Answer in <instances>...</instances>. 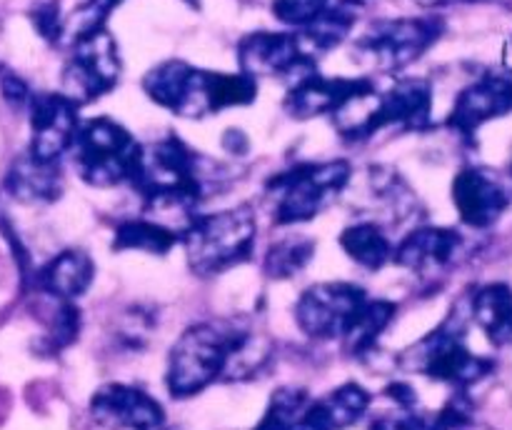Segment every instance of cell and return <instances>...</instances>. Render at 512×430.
Here are the masks:
<instances>
[{
	"mask_svg": "<svg viewBox=\"0 0 512 430\" xmlns=\"http://www.w3.org/2000/svg\"><path fill=\"white\" fill-rule=\"evenodd\" d=\"M248 330L230 323L190 325L170 350L168 390L173 398H190L228 375Z\"/></svg>",
	"mask_w": 512,
	"mask_h": 430,
	"instance_id": "6da1fadb",
	"label": "cell"
},
{
	"mask_svg": "<svg viewBox=\"0 0 512 430\" xmlns=\"http://www.w3.org/2000/svg\"><path fill=\"white\" fill-rule=\"evenodd\" d=\"M258 223L250 208L198 215L183 233L190 268L198 275H215L240 265L253 255Z\"/></svg>",
	"mask_w": 512,
	"mask_h": 430,
	"instance_id": "7a4b0ae2",
	"label": "cell"
},
{
	"mask_svg": "<svg viewBox=\"0 0 512 430\" xmlns=\"http://www.w3.org/2000/svg\"><path fill=\"white\" fill-rule=\"evenodd\" d=\"M465 318L453 310L448 320L438 325L430 335L408 348L400 358L403 368L418 370L428 378L455 388H470L478 380L488 378L495 368V360L475 355L465 343Z\"/></svg>",
	"mask_w": 512,
	"mask_h": 430,
	"instance_id": "3957f363",
	"label": "cell"
},
{
	"mask_svg": "<svg viewBox=\"0 0 512 430\" xmlns=\"http://www.w3.org/2000/svg\"><path fill=\"white\" fill-rule=\"evenodd\" d=\"M140 148L133 135L110 118H95L78 128L70 153L73 165L85 183L95 188H113L130 183L140 160Z\"/></svg>",
	"mask_w": 512,
	"mask_h": 430,
	"instance_id": "277c9868",
	"label": "cell"
},
{
	"mask_svg": "<svg viewBox=\"0 0 512 430\" xmlns=\"http://www.w3.org/2000/svg\"><path fill=\"white\" fill-rule=\"evenodd\" d=\"M350 165L345 160H328V163H300L288 173L275 175L268 183L270 193H275V215L278 225H295L313 220L323 213L348 185Z\"/></svg>",
	"mask_w": 512,
	"mask_h": 430,
	"instance_id": "5b68a950",
	"label": "cell"
},
{
	"mask_svg": "<svg viewBox=\"0 0 512 430\" xmlns=\"http://www.w3.org/2000/svg\"><path fill=\"white\" fill-rule=\"evenodd\" d=\"M443 33L440 18H398L375 23L355 43L378 70H403L420 58Z\"/></svg>",
	"mask_w": 512,
	"mask_h": 430,
	"instance_id": "8992f818",
	"label": "cell"
},
{
	"mask_svg": "<svg viewBox=\"0 0 512 430\" xmlns=\"http://www.w3.org/2000/svg\"><path fill=\"white\" fill-rule=\"evenodd\" d=\"M118 78V43L108 30L95 28L73 40V55L63 70L65 95H70L78 105L90 103V100L110 93Z\"/></svg>",
	"mask_w": 512,
	"mask_h": 430,
	"instance_id": "52a82bcc",
	"label": "cell"
},
{
	"mask_svg": "<svg viewBox=\"0 0 512 430\" xmlns=\"http://www.w3.org/2000/svg\"><path fill=\"white\" fill-rule=\"evenodd\" d=\"M368 300V293L353 283H320L300 295L295 318L310 338H345Z\"/></svg>",
	"mask_w": 512,
	"mask_h": 430,
	"instance_id": "ba28073f",
	"label": "cell"
},
{
	"mask_svg": "<svg viewBox=\"0 0 512 430\" xmlns=\"http://www.w3.org/2000/svg\"><path fill=\"white\" fill-rule=\"evenodd\" d=\"M240 70L253 78L258 75H278L290 83L305 78L315 70V58L308 55L298 33H260L245 35L238 43Z\"/></svg>",
	"mask_w": 512,
	"mask_h": 430,
	"instance_id": "9c48e42d",
	"label": "cell"
},
{
	"mask_svg": "<svg viewBox=\"0 0 512 430\" xmlns=\"http://www.w3.org/2000/svg\"><path fill=\"white\" fill-rule=\"evenodd\" d=\"M30 153L43 163H58L78 135V108L65 93H38L30 98Z\"/></svg>",
	"mask_w": 512,
	"mask_h": 430,
	"instance_id": "30bf717a",
	"label": "cell"
},
{
	"mask_svg": "<svg viewBox=\"0 0 512 430\" xmlns=\"http://www.w3.org/2000/svg\"><path fill=\"white\" fill-rule=\"evenodd\" d=\"M512 113V70H490L458 95L448 125L473 138L480 125Z\"/></svg>",
	"mask_w": 512,
	"mask_h": 430,
	"instance_id": "8fae6325",
	"label": "cell"
},
{
	"mask_svg": "<svg viewBox=\"0 0 512 430\" xmlns=\"http://www.w3.org/2000/svg\"><path fill=\"white\" fill-rule=\"evenodd\" d=\"M90 413L95 423L108 430H160L163 408L145 390L133 385L110 383L100 388L90 400Z\"/></svg>",
	"mask_w": 512,
	"mask_h": 430,
	"instance_id": "7c38bea8",
	"label": "cell"
},
{
	"mask_svg": "<svg viewBox=\"0 0 512 430\" xmlns=\"http://www.w3.org/2000/svg\"><path fill=\"white\" fill-rule=\"evenodd\" d=\"M510 190L493 170L463 168L453 180V203L470 228H490L510 208Z\"/></svg>",
	"mask_w": 512,
	"mask_h": 430,
	"instance_id": "4fadbf2b",
	"label": "cell"
},
{
	"mask_svg": "<svg viewBox=\"0 0 512 430\" xmlns=\"http://www.w3.org/2000/svg\"><path fill=\"white\" fill-rule=\"evenodd\" d=\"M433 113V88L423 78L398 80L393 88L378 98L375 108V130L405 128L423 130L430 125Z\"/></svg>",
	"mask_w": 512,
	"mask_h": 430,
	"instance_id": "5bb4252c",
	"label": "cell"
},
{
	"mask_svg": "<svg viewBox=\"0 0 512 430\" xmlns=\"http://www.w3.org/2000/svg\"><path fill=\"white\" fill-rule=\"evenodd\" d=\"M370 85L368 78H325L318 70L305 78L290 83V93L285 98V110L293 118H315V115H330L338 105L353 93Z\"/></svg>",
	"mask_w": 512,
	"mask_h": 430,
	"instance_id": "9a60e30c",
	"label": "cell"
},
{
	"mask_svg": "<svg viewBox=\"0 0 512 430\" xmlns=\"http://www.w3.org/2000/svg\"><path fill=\"white\" fill-rule=\"evenodd\" d=\"M463 250V235L450 228H418L393 248V260L418 273H440Z\"/></svg>",
	"mask_w": 512,
	"mask_h": 430,
	"instance_id": "2e32d148",
	"label": "cell"
},
{
	"mask_svg": "<svg viewBox=\"0 0 512 430\" xmlns=\"http://www.w3.org/2000/svg\"><path fill=\"white\" fill-rule=\"evenodd\" d=\"M95 265L83 250H63L43 265L35 275V285L55 300H75L90 288Z\"/></svg>",
	"mask_w": 512,
	"mask_h": 430,
	"instance_id": "e0dca14e",
	"label": "cell"
},
{
	"mask_svg": "<svg viewBox=\"0 0 512 430\" xmlns=\"http://www.w3.org/2000/svg\"><path fill=\"white\" fill-rule=\"evenodd\" d=\"M198 68L183 63V60H168L158 68L150 70L143 80L145 93L163 108L173 110L175 115H188L190 98H193V85Z\"/></svg>",
	"mask_w": 512,
	"mask_h": 430,
	"instance_id": "ac0fdd59",
	"label": "cell"
},
{
	"mask_svg": "<svg viewBox=\"0 0 512 430\" xmlns=\"http://www.w3.org/2000/svg\"><path fill=\"white\" fill-rule=\"evenodd\" d=\"M470 315L493 345L512 343V288L508 283H488L475 290Z\"/></svg>",
	"mask_w": 512,
	"mask_h": 430,
	"instance_id": "d6986e66",
	"label": "cell"
},
{
	"mask_svg": "<svg viewBox=\"0 0 512 430\" xmlns=\"http://www.w3.org/2000/svg\"><path fill=\"white\" fill-rule=\"evenodd\" d=\"M5 188L23 203H53L63 190V178L58 163H43L33 155H25L8 173Z\"/></svg>",
	"mask_w": 512,
	"mask_h": 430,
	"instance_id": "ffe728a7",
	"label": "cell"
},
{
	"mask_svg": "<svg viewBox=\"0 0 512 430\" xmlns=\"http://www.w3.org/2000/svg\"><path fill=\"white\" fill-rule=\"evenodd\" d=\"M370 408V393L358 383H345L325 398L308 405V415L323 430H345L358 423Z\"/></svg>",
	"mask_w": 512,
	"mask_h": 430,
	"instance_id": "44dd1931",
	"label": "cell"
},
{
	"mask_svg": "<svg viewBox=\"0 0 512 430\" xmlns=\"http://www.w3.org/2000/svg\"><path fill=\"white\" fill-rule=\"evenodd\" d=\"M340 245L365 270H380L393 260V248L385 230L375 223H355L343 230Z\"/></svg>",
	"mask_w": 512,
	"mask_h": 430,
	"instance_id": "7402d4cb",
	"label": "cell"
},
{
	"mask_svg": "<svg viewBox=\"0 0 512 430\" xmlns=\"http://www.w3.org/2000/svg\"><path fill=\"white\" fill-rule=\"evenodd\" d=\"M258 95V83L248 73H208L203 70V105L205 115L233 105L253 103Z\"/></svg>",
	"mask_w": 512,
	"mask_h": 430,
	"instance_id": "603a6c76",
	"label": "cell"
},
{
	"mask_svg": "<svg viewBox=\"0 0 512 430\" xmlns=\"http://www.w3.org/2000/svg\"><path fill=\"white\" fill-rule=\"evenodd\" d=\"M175 243H178L175 230L165 228L163 223H155V220L135 218V220H123V223L115 228L113 248L143 250V253L165 255Z\"/></svg>",
	"mask_w": 512,
	"mask_h": 430,
	"instance_id": "cb8c5ba5",
	"label": "cell"
},
{
	"mask_svg": "<svg viewBox=\"0 0 512 430\" xmlns=\"http://www.w3.org/2000/svg\"><path fill=\"white\" fill-rule=\"evenodd\" d=\"M398 313V305L390 303V300H368L363 308V313L358 315L355 325L350 328V333L345 335V345L353 355H363L378 343L380 335L385 333V328L390 325V320Z\"/></svg>",
	"mask_w": 512,
	"mask_h": 430,
	"instance_id": "d4e9b609",
	"label": "cell"
},
{
	"mask_svg": "<svg viewBox=\"0 0 512 430\" xmlns=\"http://www.w3.org/2000/svg\"><path fill=\"white\" fill-rule=\"evenodd\" d=\"M315 255V243L305 235H288L278 240L265 255V273L270 278H293Z\"/></svg>",
	"mask_w": 512,
	"mask_h": 430,
	"instance_id": "484cf974",
	"label": "cell"
},
{
	"mask_svg": "<svg viewBox=\"0 0 512 430\" xmlns=\"http://www.w3.org/2000/svg\"><path fill=\"white\" fill-rule=\"evenodd\" d=\"M330 0H275L273 13L280 23L293 25V28H305L313 20H318L325 13Z\"/></svg>",
	"mask_w": 512,
	"mask_h": 430,
	"instance_id": "4316f807",
	"label": "cell"
},
{
	"mask_svg": "<svg viewBox=\"0 0 512 430\" xmlns=\"http://www.w3.org/2000/svg\"><path fill=\"white\" fill-rule=\"evenodd\" d=\"M33 23L38 33L50 43H60V38L65 35V18L60 15L58 0H45V3L35 5Z\"/></svg>",
	"mask_w": 512,
	"mask_h": 430,
	"instance_id": "83f0119b",
	"label": "cell"
},
{
	"mask_svg": "<svg viewBox=\"0 0 512 430\" xmlns=\"http://www.w3.org/2000/svg\"><path fill=\"white\" fill-rule=\"evenodd\" d=\"M3 95H5V100H10V103H15V105H28L30 98H33L30 88L18 78V75H5Z\"/></svg>",
	"mask_w": 512,
	"mask_h": 430,
	"instance_id": "f1b7e54d",
	"label": "cell"
},
{
	"mask_svg": "<svg viewBox=\"0 0 512 430\" xmlns=\"http://www.w3.org/2000/svg\"><path fill=\"white\" fill-rule=\"evenodd\" d=\"M423 5H448V3H473V0H420Z\"/></svg>",
	"mask_w": 512,
	"mask_h": 430,
	"instance_id": "f546056e",
	"label": "cell"
},
{
	"mask_svg": "<svg viewBox=\"0 0 512 430\" xmlns=\"http://www.w3.org/2000/svg\"><path fill=\"white\" fill-rule=\"evenodd\" d=\"M160 430H163V428H160Z\"/></svg>",
	"mask_w": 512,
	"mask_h": 430,
	"instance_id": "4dcf8cb0",
	"label": "cell"
}]
</instances>
